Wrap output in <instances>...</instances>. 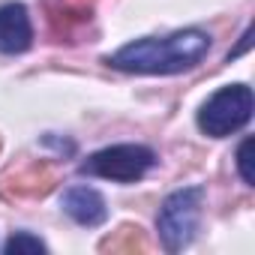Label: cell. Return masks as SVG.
<instances>
[{
	"mask_svg": "<svg viewBox=\"0 0 255 255\" xmlns=\"http://www.w3.org/2000/svg\"><path fill=\"white\" fill-rule=\"evenodd\" d=\"M237 171L243 177V183H255V171H252V138H243V144L237 147Z\"/></svg>",
	"mask_w": 255,
	"mask_h": 255,
	"instance_id": "obj_10",
	"label": "cell"
},
{
	"mask_svg": "<svg viewBox=\"0 0 255 255\" xmlns=\"http://www.w3.org/2000/svg\"><path fill=\"white\" fill-rule=\"evenodd\" d=\"M63 213L87 228H96L108 219V207L105 198L93 189V186H72L63 192Z\"/></svg>",
	"mask_w": 255,
	"mask_h": 255,
	"instance_id": "obj_6",
	"label": "cell"
},
{
	"mask_svg": "<svg viewBox=\"0 0 255 255\" xmlns=\"http://www.w3.org/2000/svg\"><path fill=\"white\" fill-rule=\"evenodd\" d=\"M102 252H144L147 249V243H144V237H141V228L138 225H123L114 237H108V240H102V246H99Z\"/></svg>",
	"mask_w": 255,
	"mask_h": 255,
	"instance_id": "obj_8",
	"label": "cell"
},
{
	"mask_svg": "<svg viewBox=\"0 0 255 255\" xmlns=\"http://www.w3.org/2000/svg\"><path fill=\"white\" fill-rule=\"evenodd\" d=\"M3 252H6V255H21V252H45V243H42L39 237L27 234V231H18V234H12V237L6 240Z\"/></svg>",
	"mask_w": 255,
	"mask_h": 255,
	"instance_id": "obj_9",
	"label": "cell"
},
{
	"mask_svg": "<svg viewBox=\"0 0 255 255\" xmlns=\"http://www.w3.org/2000/svg\"><path fill=\"white\" fill-rule=\"evenodd\" d=\"M93 3H96V0H60V9H66V12H72V15L84 18V21H90Z\"/></svg>",
	"mask_w": 255,
	"mask_h": 255,
	"instance_id": "obj_11",
	"label": "cell"
},
{
	"mask_svg": "<svg viewBox=\"0 0 255 255\" xmlns=\"http://www.w3.org/2000/svg\"><path fill=\"white\" fill-rule=\"evenodd\" d=\"M255 108V96L246 84H225L219 87L198 111V129L210 138H225L240 132L249 123Z\"/></svg>",
	"mask_w": 255,
	"mask_h": 255,
	"instance_id": "obj_2",
	"label": "cell"
},
{
	"mask_svg": "<svg viewBox=\"0 0 255 255\" xmlns=\"http://www.w3.org/2000/svg\"><path fill=\"white\" fill-rule=\"evenodd\" d=\"M210 51V36L198 27L177 30L171 36H147L123 45L111 57H105L108 66L120 72H138V75H177L192 66H198Z\"/></svg>",
	"mask_w": 255,
	"mask_h": 255,
	"instance_id": "obj_1",
	"label": "cell"
},
{
	"mask_svg": "<svg viewBox=\"0 0 255 255\" xmlns=\"http://www.w3.org/2000/svg\"><path fill=\"white\" fill-rule=\"evenodd\" d=\"M156 165V153L144 144H114L105 150H96L81 162V174L114 180V183H135Z\"/></svg>",
	"mask_w": 255,
	"mask_h": 255,
	"instance_id": "obj_4",
	"label": "cell"
},
{
	"mask_svg": "<svg viewBox=\"0 0 255 255\" xmlns=\"http://www.w3.org/2000/svg\"><path fill=\"white\" fill-rule=\"evenodd\" d=\"M54 180L57 177L45 162H33V165L18 168L15 174H9L3 180V195L6 198H42L51 192Z\"/></svg>",
	"mask_w": 255,
	"mask_h": 255,
	"instance_id": "obj_7",
	"label": "cell"
},
{
	"mask_svg": "<svg viewBox=\"0 0 255 255\" xmlns=\"http://www.w3.org/2000/svg\"><path fill=\"white\" fill-rule=\"evenodd\" d=\"M201 204H204V189L201 186H186L171 192L156 216L159 225V237L165 243L168 252H180L183 246L192 243L198 222H201Z\"/></svg>",
	"mask_w": 255,
	"mask_h": 255,
	"instance_id": "obj_3",
	"label": "cell"
},
{
	"mask_svg": "<svg viewBox=\"0 0 255 255\" xmlns=\"http://www.w3.org/2000/svg\"><path fill=\"white\" fill-rule=\"evenodd\" d=\"M33 42L30 15L21 3L0 6V51L3 54H21Z\"/></svg>",
	"mask_w": 255,
	"mask_h": 255,
	"instance_id": "obj_5",
	"label": "cell"
}]
</instances>
